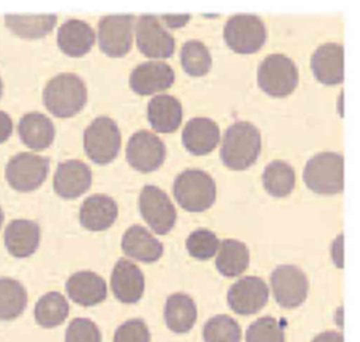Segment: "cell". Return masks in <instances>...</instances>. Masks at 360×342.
I'll return each instance as SVG.
<instances>
[{
	"label": "cell",
	"mask_w": 360,
	"mask_h": 342,
	"mask_svg": "<svg viewBox=\"0 0 360 342\" xmlns=\"http://www.w3.org/2000/svg\"><path fill=\"white\" fill-rule=\"evenodd\" d=\"M262 149L259 129L248 121H236L228 127L221 144V160L233 170L252 166Z\"/></svg>",
	"instance_id": "obj_1"
},
{
	"label": "cell",
	"mask_w": 360,
	"mask_h": 342,
	"mask_svg": "<svg viewBox=\"0 0 360 342\" xmlns=\"http://www.w3.org/2000/svg\"><path fill=\"white\" fill-rule=\"evenodd\" d=\"M45 107L59 118L76 115L87 101V87L75 73H59L45 86L42 93Z\"/></svg>",
	"instance_id": "obj_2"
},
{
	"label": "cell",
	"mask_w": 360,
	"mask_h": 342,
	"mask_svg": "<svg viewBox=\"0 0 360 342\" xmlns=\"http://www.w3.org/2000/svg\"><path fill=\"white\" fill-rule=\"evenodd\" d=\"M173 194L181 208L201 213L214 204L217 187L214 179L207 172L186 169L174 179Z\"/></svg>",
	"instance_id": "obj_3"
},
{
	"label": "cell",
	"mask_w": 360,
	"mask_h": 342,
	"mask_svg": "<svg viewBox=\"0 0 360 342\" xmlns=\"http://www.w3.org/2000/svg\"><path fill=\"white\" fill-rule=\"evenodd\" d=\"M302 179L318 194H338L343 190V156L338 152H319L308 159Z\"/></svg>",
	"instance_id": "obj_4"
},
{
	"label": "cell",
	"mask_w": 360,
	"mask_h": 342,
	"mask_svg": "<svg viewBox=\"0 0 360 342\" xmlns=\"http://www.w3.org/2000/svg\"><path fill=\"white\" fill-rule=\"evenodd\" d=\"M83 146L94 163L105 165L114 160L121 148V132L117 122L107 115L94 118L84 129Z\"/></svg>",
	"instance_id": "obj_5"
},
{
	"label": "cell",
	"mask_w": 360,
	"mask_h": 342,
	"mask_svg": "<svg viewBox=\"0 0 360 342\" xmlns=\"http://www.w3.org/2000/svg\"><path fill=\"white\" fill-rule=\"evenodd\" d=\"M257 83L273 97H285L298 83V70L291 58L283 53L267 55L257 69Z\"/></svg>",
	"instance_id": "obj_6"
},
{
	"label": "cell",
	"mask_w": 360,
	"mask_h": 342,
	"mask_svg": "<svg viewBox=\"0 0 360 342\" xmlns=\"http://www.w3.org/2000/svg\"><path fill=\"white\" fill-rule=\"evenodd\" d=\"M266 27L255 14H235L224 27V39L238 53H253L266 42Z\"/></svg>",
	"instance_id": "obj_7"
},
{
	"label": "cell",
	"mask_w": 360,
	"mask_h": 342,
	"mask_svg": "<svg viewBox=\"0 0 360 342\" xmlns=\"http://www.w3.org/2000/svg\"><path fill=\"white\" fill-rule=\"evenodd\" d=\"M49 172V159L31 152L14 155L6 166V179L8 184L22 193L38 189Z\"/></svg>",
	"instance_id": "obj_8"
},
{
	"label": "cell",
	"mask_w": 360,
	"mask_h": 342,
	"mask_svg": "<svg viewBox=\"0 0 360 342\" xmlns=\"http://www.w3.org/2000/svg\"><path fill=\"white\" fill-rule=\"evenodd\" d=\"M139 211L149 227L159 235L167 234L176 222V208L169 196L153 184L142 187L139 194Z\"/></svg>",
	"instance_id": "obj_9"
},
{
	"label": "cell",
	"mask_w": 360,
	"mask_h": 342,
	"mask_svg": "<svg viewBox=\"0 0 360 342\" xmlns=\"http://www.w3.org/2000/svg\"><path fill=\"white\" fill-rule=\"evenodd\" d=\"M132 14H110L98 21V46L112 58L128 53L132 45Z\"/></svg>",
	"instance_id": "obj_10"
},
{
	"label": "cell",
	"mask_w": 360,
	"mask_h": 342,
	"mask_svg": "<svg viewBox=\"0 0 360 342\" xmlns=\"http://www.w3.org/2000/svg\"><path fill=\"white\" fill-rule=\"evenodd\" d=\"M276 301L284 308L301 305L308 294V280L305 273L294 265L277 266L270 277Z\"/></svg>",
	"instance_id": "obj_11"
},
{
	"label": "cell",
	"mask_w": 360,
	"mask_h": 342,
	"mask_svg": "<svg viewBox=\"0 0 360 342\" xmlns=\"http://www.w3.org/2000/svg\"><path fill=\"white\" fill-rule=\"evenodd\" d=\"M166 158V146L163 141L146 129H141L131 135L127 144L128 163L143 173L156 170Z\"/></svg>",
	"instance_id": "obj_12"
},
{
	"label": "cell",
	"mask_w": 360,
	"mask_h": 342,
	"mask_svg": "<svg viewBox=\"0 0 360 342\" xmlns=\"http://www.w3.org/2000/svg\"><path fill=\"white\" fill-rule=\"evenodd\" d=\"M136 45L149 58H170L174 52V38L163 28L153 14H142L136 21Z\"/></svg>",
	"instance_id": "obj_13"
},
{
	"label": "cell",
	"mask_w": 360,
	"mask_h": 342,
	"mask_svg": "<svg viewBox=\"0 0 360 342\" xmlns=\"http://www.w3.org/2000/svg\"><path fill=\"white\" fill-rule=\"evenodd\" d=\"M269 298L266 281L257 276H245L236 280L228 291L231 310L240 315H250L262 310Z\"/></svg>",
	"instance_id": "obj_14"
},
{
	"label": "cell",
	"mask_w": 360,
	"mask_h": 342,
	"mask_svg": "<svg viewBox=\"0 0 360 342\" xmlns=\"http://www.w3.org/2000/svg\"><path fill=\"white\" fill-rule=\"evenodd\" d=\"M174 82V70L165 62L149 61L139 63L129 76L131 89L141 96L169 89Z\"/></svg>",
	"instance_id": "obj_15"
},
{
	"label": "cell",
	"mask_w": 360,
	"mask_h": 342,
	"mask_svg": "<svg viewBox=\"0 0 360 342\" xmlns=\"http://www.w3.org/2000/svg\"><path fill=\"white\" fill-rule=\"evenodd\" d=\"M91 184L90 167L77 159H69L58 165L53 176V190L62 198H76Z\"/></svg>",
	"instance_id": "obj_16"
},
{
	"label": "cell",
	"mask_w": 360,
	"mask_h": 342,
	"mask_svg": "<svg viewBox=\"0 0 360 342\" xmlns=\"http://www.w3.org/2000/svg\"><path fill=\"white\" fill-rule=\"evenodd\" d=\"M111 290L122 303H136L145 290L142 270L128 259H118L111 273Z\"/></svg>",
	"instance_id": "obj_17"
},
{
	"label": "cell",
	"mask_w": 360,
	"mask_h": 342,
	"mask_svg": "<svg viewBox=\"0 0 360 342\" xmlns=\"http://www.w3.org/2000/svg\"><path fill=\"white\" fill-rule=\"evenodd\" d=\"M66 293L76 304L91 307L105 300L107 286L104 279L97 273L91 270H80L68 279Z\"/></svg>",
	"instance_id": "obj_18"
},
{
	"label": "cell",
	"mask_w": 360,
	"mask_h": 342,
	"mask_svg": "<svg viewBox=\"0 0 360 342\" xmlns=\"http://www.w3.org/2000/svg\"><path fill=\"white\" fill-rule=\"evenodd\" d=\"M311 69L323 84H338L343 80V46L336 42L319 45L311 56Z\"/></svg>",
	"instance_id": "obj_19"
},
{
	"label": "cell",
	"mask_w": 360,
	"mask_h": 342,
	"mask_svg": "<svg viewBox=\"0 0 360 342\" xmlns=\"http://www.w3.org/2000/svg\"><path fill=\"white\" fill-rule=\"evenodd\" d=\"M183 144L193 155H207L219 142V127L208 117H194L183 128Z\"/></svg>",
	"instance_id": "obj_20"
},
{
	"label": "cell",
	"mask_w": 360,
	"mask_h": 342,
	"mask_svg": "<svg viewBox=\"0 0 360 342\" xmlns=\"http://www.w3.org/2000/svg\"><path fill=\"white\" fill-rule=\"evenodd\" d=\"M41 239L39 225L31 220H13L4 231V245L10 255L15 258L31 256Z\"/></svg>",
	"instance_id": "obj_21"
},
{
	"label": "cell",
	"mask_w": 360,
	"mask_h": 342,
	"mask_svg": "<svg viewBox=\"0 0 360 342\" xmlns=\"http://www.w3.org/2000/svg\"><path fill=\"white\" fill-rule=\"evenodd\" d=\"M118 215L115 200L107 194H93L87 197L79 211L80 224L90 231H103L110 228Z\"/></svg>",
	"instance_id": "obj_22"
},
{
	"label": "cell",
	"mask_w": 360,
	"mask_h": 342,
	"mask_svg": "<svg viewBox=\"0 0 360 342\" xmlns=\"http://www.w3.org/2000/svg\"><path fill=\"white\" fill-rule=\"evenodd\" d=\"M121 248L124 253L136 260L152 263L163 253V245L142 225H131L122 235Z\"/></svg>",
	"instance_id": "obj_23"
},
{
	"label": "cell",
	"mask_w": 360,
	"mask_h": 342,
	"mask_svg": "<svg viewBox=\"0 0 360 342\" xmlns=\"http://www.w3.org/2000/svg\"><path fill=\"white\" fill-rule=\"evenodd\" d=\"M56 39L63 53L79 58L91 49L94 44V31L86 21L72 18L59 27Z\"/></svg>",
	"instance_id": "obj_24"
},
{
	"label": "cell",
	"mask_w": 360,
	"mask_h": 342,
	"mask_svg": "<svg viewBox=\"0 0 360 342\" xmlns=\"http://www.w3.org/2000/svg\"><path fill=\"white\" fill-rule=\"evenodd\" d=\"M183 118L180 101L170 94H158L148 104V121L156 132L169 134L179 128Z\"/></svg>",
	"instance_id": "obj_25"
},
{
	"label": "cell",
	"mask_w": 360,
	"mask_h": 342,
	"mask_svg": "<svg viewBox=\"0 0 360 342\" xmlns=\"http://www.w3.org/2000/svg\"><path fill=\"white\" fill-rule=\"evenodd\" d=\"M18 135L24 145L34 151L46 149L55 138L53 122L42 113H27L20 118Z\"/></svg>",
	"instance_id": "obj_26"
},
{
	"label": "cell",
	"mask_w": 360,
	"mask_h": 342,
	"mask_svg": "<svg viewBox=\"0 0 360 342\" xmlns=\"http://www.w3.org/2000/svg\"><path fill=\"white\" fill-rule=\"evenodd\" d=\"M197 319V307L193 298L184 293H174L165 304V321L170 331L188 332Z\"/></svg>",
	"instance_id": "obj_27"
},
{
	"label": "cell",
	"mask_w": 360,
	"mask_h": 342,
	"mask_svg": "<svg viewBox=\"0 0 360 342\" xmlns=\"http://www.w3.org/2000/svg\"><path fill=\"white\" fill-rule=\"evenodd\" d=\"M56 20L55 14H7L4 17V23L13 34L30 39L48 35Z\"/></svg>",
	"instance_id": "obj_28"
},
{
	"label": "cell",
	"mask_w": 360,
	"mask_h": 342,
	"mask_svg": "<svg viewBox=\"0 0 360 342\" xmlns=\"http://www.w3.org/2000/svg\"><path fill=\"white\" fill-rule=\"evenodd\" d=\"M249 265L248 246L232 238L219 242L215 266L218 272L226 277H236L242 274Z\"/></svg>",
	"instance_id": "obj_29"
},
{
	"label": "cell",
	"mask_w": 360,
	"mask_h": 342,
	"mask_svg": "<svg viewBox=\"0 0 360 342\" xmlns=\"http://www.w3.org/2000/svg\"><path fill=\"white\" fill-rule=\"evenodd\" d=\"M263 187L273 197L288 196L295 186V172L284 160L270 162L262 175Z\"/></svg>",
	"instance_id": "obj_30"
},
{
	"label": "cell",
	"mask_w": 360,
	"mask_h": 342,
	"mask_svg": "<svg viewBox=\"0 0 360 342\" xmlns=\"http://www.w3.org/2000/svg\"><path fill=\"white\" fill-rule=\"evenodd\" d=\"M69 314V304L63 294L51 291L44 294L35 304V321L44 328L60 325Z\"/></svg>",
	"instance_id": "obj_31"
},
{
	"label": "cell",
	"mask_w": 360,
	"mask_h": 342,
	"mask_svg": "<svg viewBox=\"0 0 360 342\" xmlns=\"http://www.w3.org/2000/svg\"><path fill=\"white\" fill-rule=\"evenodd\" d=\"M27 307V290L10 277H0V319L10 321L21 315Z\"/></svg>",
	"instance_id": "obj_32"
},
{
	"label": "cell",
	"mask_w": 360,
	"mask_h": 342,
	"mask_svg": "<svg viewBox=\"0 0 360 342\" xmlns=\"http://www.w3.org/2000/svg\"><path fill=\"white\" fill-rule=\"evenodd\" d=\"M180 62L186 73L198 77L210 72L212 59L208 48L201 41L190 39L181 46Z\"/></svg>",
	"instance_id": "obj_33"
},
{
	"label": "cell",
	"mask_w": 360,
	"mask_h": 342,
	"mask_svg": "<svg viewBox=\"0 0 360 342\" xmlns=\"http://www.w3.org/2000/svg\"><path fill=\"white\" fill-rule=\"evenodd\" d=\"M202 338L204 342H239L240 327L229 315H215L205 322Z\"/></svg>",
	"instance_id": "obj_34"
},
{
	"label": "cell",
	"mask_w": 360,
	"mask_h": 342,
	"mask_svg": "<svg viewBox=\"0 0 360 342\" xmlns=\"http://www.w3.org/2000/svg\"><path fill=\"white\" fill-rule=\"evenodd\" d=\"M218 246L219 239L212 231L207 228H198L193 231L186 239V248L188 253L198 260L211 259L218 251Z\"/></svg>",
	"instance_id": "obj_35"
},
{
	"label": "cell",
	"mask_w": 360,
	"mask_h": 342,
	"mask_svg": "<svg viewBox=\"0 0 360 342\" xmlns=\"http://www.w3.org/2000/svg\"><path fill=\"white\" fill-rule=\"evenodd\" d=\"M246 342H284L283 327L273 317H262L249 325Z\"/></svg>",
	"instance_id": "obj_36"
},
{
	"label": "cell",
	"mask_w": 360,
	"mask_h": 342,
	"mask_svg": "<svg viewBox=\"0 0 360 342\" xmlns=\"http://www.w3.org/2000/svg\"><path fill=\"white\" fill-rule=\"evenodd\" d=\"M65 342H101V334L93 321L75 318L68 325Z\"/></svg>",
	"instance_id": "obj_37"
},
{
	"label": "cell",
	"mask_w": 360,
	"mask_h": 342,
	"mask_svg": "<svg viewBox=\"0 0 360 342\" xmlns=\"http://www.w3.org/2000/svg\"><path fill=\"white\" fill-rule=\"evenodd\" d=\"M150 334L141 318L128 319L124 324H121L115 334H114V342H149Z\"/></svg>",
	"instance_id": "obj_38"
},
{
	"label": "cell",
	"mask_w": 360,
	"mask_h": 342,
	"mask_svg": "<svg viewBox=\"0 0 360 342\" xmlns=\"http://www.w3.org/2000/svg\"><path fill=\"white\" fill-rule=\"evenodd\" d=\"M13 132V121L8 114L0 111V144L6 142Z\"/></svg>",
	"instance_id": "obj_39"
},
{
	"label": "cell",
	"mask_w": 360,
	"mask_h": 342,
	"mask_svg": "<svg viewBox=\"0 0 360 342\" xmlns=\"http://www.w3.org/2000/svg\"><path fill=\"white\" fill-rule=\"evenodd\" d=\"M160 18L169 27L179 28V27L184 25L190 20V14H163Z\"/></svg>",
	"instance_id": "obj_40"
},
{
	"label": "cell",
	"mask_w": 360,
	"mask_h": 342,
	"mask_svg": "<svg viewBox=\"0 0 360 342\" xmlns=\"http://www.w3.org/2000/svg\"><path fill=\"white\" fill-rule=\"evenodd\" d=\"M312 342H343V336L339 332H333V331H326L322 332L319 335H316Z\"/></svg>",
	"instance_id": "obj_41"
},
{
	"label": "cell",
	"mask_w": 360,
	"mask_h": 342,
	"mask_svg": "<svg viewBox=\"0 0 360 342\" xmlns=\"http://www.w3.org/2000/svg\"><path fill=\"white\" fill-rule=\"evenodd\" d=\"M342 239H343V236L339 235V236L335 239L333 245H332V256H333L335 263H336L339 267H342Z\"/></svg>",
	"instance_id": "obj_42"
},
{
	"label": "cell",
	"mask_w": 360,
	"mask_h": 342,
	"mask_svg": "<svg viewBox=\"0 0 360 342\" xmlns=\"http://www.w3.org/2000/svg\"><path fill=\"white\" fill-rule=\"evenodd\" d=\"M3 218H4V215H3V210L0 207V228H1V224H3Z\"/></svg>",
	"instance_id": "obj_43"
},
{
	"label": "cell",
	"mask_w": 360,
	"mask_h": 342,
	"mask_svg": "<svg viewBox=\"0 0 360 342\" xmlns=\"http://www.w3.org/2000/svg\"><path fill=\"white\" fill-rule=\"evenodd\" d=\"M1 93H3V82H1V77H0V97H1Z\"/></svg>",
	"instance_id": "obj_44"
}]
</instances>
